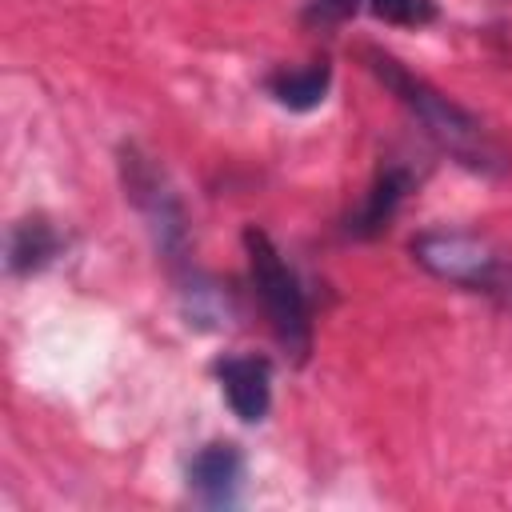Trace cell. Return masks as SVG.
Wrapping results in <instances>:
<instances>
[{"label":"cell","instance_id":"9c48e42d","mask_svg":"<svg viewBox=\"0 0 512 512\" xmlns=\"http://www.w3.org/2000/svg\"><path fill=\"white\" fill-rule=\"evenodd\" d=\"M368 12L384 24L420 28V24L436 20V0H368Z\"/></svg>","mask_w":512,"mask_h":512},{"label":"cell","instance_id":"8992f818","mask_svg":"<svg viewBox=\"0 0 512 512\" xmlns=\"http://www.w3.org/2000/svg\"><path fill=\"white\" fill-rule=\"evenodd\" d=\"M408 180H412V176H408L404 168H396V164L380 168V176L372 180V188H368L360 212L352 216L348 232H352V236H380V232L388 228V220L396 216V208H400V200H404V192H408Z\"/></svg>","mask_w":512,"mask_h":512},{"label":"cell","instance_id":"3957f363","mask_svg":"<svg viewBox=\"0 0 512 512\" xmlns=\"http://www.w3.org/2000/svg\"><path fill=\"white\" fill-rule=\"evenodd\" d=\"M416 264H424L432 276L448 284H468L476 292H508L512 288V264L480 236L472 232H448L432 228L412 240Z\"/></svg>","mask_w":512,"mask_h":512},{"label":"cell","instance_id":"7a4b0ae2","mask_svg":"<svg viewBox=\"0 0 512 512\" xmlns=\"http://www.w3.org/2000/svg\"><path fill=\"white\" fill-rule=\"evenodd\" d=\"M244 252H248L252 284H256V292L264 300V312H268L280 344L304 360L308 344H312V328H308V304H304V292H300L292 268L284 264V256L276 252L268 232H260V228L244 232Z\"/></svg>","mask_w":512,"mask_h":512},{"label":"cell","instance_id":"5b68a950","mask_svg":"<svg viewBox=\"0 0 512 512\" xmlns=\"http://www.w3.org/2000/svg\"><path fill=\"white\" fill-rule=\"evenodd\" d=\"M216 376L224 384L232 412L244 424L264 420V412L272 404V364L264 356H228L216 364Z\"/></svg>","mask_w":512,"mask_h":512},{"label":"cell","instance_id":"30bf717a","mask_svg":"<svg viewBox=\"0 0 512 512\" xmlns=\"http://www.w3.org/2000/svg\"><path fill=\"white\" fill-rule=\"evenodd\" d=\"M364 0H308L304 4V24L312 28H332V24H344L360 12Z\"/></svg>","mask_w":512,"mask_h":512},{"label":"cell","instance_id":"ba28073f","mask_svg":"<svg viewBox=\"0 0 512 512\" xmlns=\"http://www.w3.org/2000/svg\"><path fill=\"white\" fill-rule=\"evenodd\" d=\"M60 248V236L56 228L44 220V216H28L12 228V244H8V264L16 276H28V272H40Z\"/></svg>","mask_w":512,"mask_h":512},{"label":"cell","instance_id":"52a82bcc","mask_svg":"<svg viewBox=\"0 0 512 512\" xmlns=\"http://www.w3.org/2000/svg\"><path fill=\"white\" fill-rule=\"evenodd\" d=\"M332 84V68L328 60H312L304 68H280L268 76V92L276 96V104L292 108V112H312L324 104Z\"/></svg>","mask_w":512,"mask_h":512},{"label":"cell","instance_id":"277c9868","mask_svg":"<svg viewBox=\"0 0 512 512\" xmlns=\"http://www.w3.org/2000/svg\"><path fill=\"white\" fill-rule=\"evenodd\" d=\"M240 480H244V456L236 444L228 440H216V444H204L192 464H188V484L196 488V496L212 508H228L236 504L240 496Z\"/></svg>","mask_w":512,"mask_h":512},{"label":"cell","instance_id":"6da1fadb","mask_svg":"<svg viewBox=\"0 0 512 512\" xmlns=\"http://www.w3.org/2000/svg\"><path fill=\"white\" fill-rule=\"evenodd\" d=\"M364 60L400 96V104L412 108V116L428 128V136L444 152H452L460 164H468L476 172H504L508 168V156L500 152V144L484 132V124L472 112H464L456 100H448L444 92H436L432 84H424L420 76H412L400 60H392V56H384L376 48H364Z\"/></svg>","mask_w":512,"mask_h":512}]
</instances>
